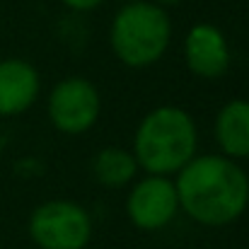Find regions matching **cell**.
Wrapping results in <instances>:
<instances>
[{"label": "cell", "instance_id": "7a4b0ae2", "mask_svg": "<svg viewBox=\"0 0 249 249\" xmlns=\"http://www.w3.org/2000/svg\"><path fill=\"white\" fill-rule=\"evenodd\" d=\"M196 124L179 107H158L138 126L133 150L138 167L150 174L179 172L196 153Z\"/></svg>", "mask_w": 249, "mask_h": 249}, {"label": "cell", "instance_id": "9c48e42d", "mask_svg": "<svg viewBox=\"0 0 249 249\" xmlns=\"http://www.w3.org/2000/svg\"><path fill=\"white\" fill-rule=\"evenodd\" d=\"M215 138L225 158H249V102L235 99L225 104L215 119Z\"/></svg>", "mask_w": 249, "mask_h": 249}, {"label": "cell", "instance_id": "277c9868", "mask_svg": "<svg viewBox=\"0 0 249 249\" xmlns=\"http://www.w3.org/2000/svg\"><path fill=\"white\" fill-rule=\"evenodd\" d=\"M29 235L41 249H85L92 237V223L73 201H49L34 208Z\"/></svg>", "mask_w": 249, "mask_h": 249}, {"label": "cell", "instance_id": "5b68a950", "mask_svg": "<svg viewBox=\"0 0 249 249\" xmlns=\"http://www.w3.org/2000/svg\"><path fill=\"white\" fill-rule=\"evenodd\" d=\"M51 124L71 136L85 133L94 126L99 116V94L97 87L83 78H68L53 87L49 97Z\"/></svg>", "mask_w": 249, "mask_h": 249}, {"label": "cell", "instance_id": "8992f818", "mask_svg": "<svg viewBox=\"0 0 249 249\" xmlns=\"http://www.w3.org/2000/svg\"><path fill=\"white\" fill-rule=\"evenodd\" d=\"M126 208H128V218L141 230L167 228L179 211L177 186L165 174H150L148 179L138 181L131 189Z\"/></svg>", "mask_w": 249, "mask_h": 249}, {"label": "cell", "instance_id": "6da1fadb", "mask_svg": "<svg viewBox=\"0 0 249 249\" xmlns=\"http://www.w3.org/2000/svg\"><path fill=\"white\" fill-rule=\"evenodd\" d=\"M179 208L206 228L237 220L249 203V177L232 158H191L177 177Z\"/></svg>", "mask_w": 249, "mask_h": 249}, {"label": "cell", "instance_id": "3957f363", "mask_svg": "<svg viewBox=\"0 0 249 249\" xmlns=\"http://www.w3.org/2000/svg\"><path fill=\"white\" fill-rule=\"evenodd\" d=\"M172 39V22L158 2L131 0L124 5L109 32L111 49L121 63L128 68L153 66L165 56Z\"/></svg>", "mask_w": 249, "mask_h": 249}, {"label": "cell", "instance_id": "8fae6325", "mask_svg": "<svg viewBox=\"0 0 249 249\" xmlns=\"http://www.w3.org/2000/svg\"><path fill=\"white\" fill-rule=\"evenodd\" d=\"M71 10H78V12H87V10H94L102 0H63Z\"/></svg>", "mask_w": 249, "mask_h": 249}, {"label": "cell", "instance_id": "7c38bea8", "mask_svg": "<svg viewBox=\"0 0 249 249\" xmlns=\"http://www.w3.org/2000/svg\"><path fill=\"white\" fill-rule=\"evenodd\" d=\"M158 5H179L181 0H155Z\"/></svg>", "mask_w": 249, "mask_h": 249}, {"label": "cell", "instance_id": "4fadbf2b", "mask_svg": "<svg viewBox=\"0 0 249 249\" xmlns=\"http://www.w3.org/2000/svg\"><path fill=\"white\" fill-rule=\"evenodd\" d=\"M247 249H249V247H247Z\"/></svg>", "mask_w": 249, "mask_h": 249}, {"label": "cell", "instance_id": "ba28073f", "mask_svg": "<svg viewBox=\"0 0 249 249\" xmlns=\"http://www.w3.org/2000/svg\"><path fill=\"white\" fill-rule=\"evenodd\" d=\"M39 73L19 58L0 61V116L27 111L39 94Z\"/></svg>", "mask_w": 249, "mask_h": 249}, {"label": "cell", "instance_id": "30bf717a", "mask_svg": "<svg viewBox=\"0 0 249 249\" xmlns=\"http://www.w3.org/2000/svg\"><path fill=\"white\" fill-rule=\"evenodd\" d=\"M92 169H94V177H97L99 184H104L109 189H119V186L128 184L136 177L138 162L124 148H104L94 158Z\"/></svg>", "mask_w": 249, "mask_h": 249}, {"label": "cell", "instance_id": "52a82bcc", "mask_svg": "<svg viewBox=\"0 0 249 249\" xmlns=\"http://www.w3.org/2000/svg\"><path fill=\"white\" fill-rule=\"evenodd\" d=\"M184 58L194 75L213 80L220 78L230 66V49L225 34L213 24H196L186 34Z\"/></svg>", "mask_w": 249, "mask_h": 249}]
</instances>
